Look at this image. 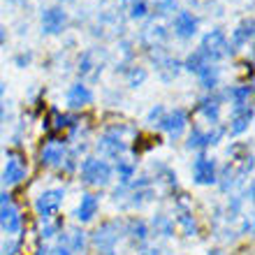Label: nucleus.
<instances>
[{"instance_id":"f257e3e1","label":"nucleus","mask_w":255,"mask_h":255,"mask_svg":"<svg viewBox=\"0 0 255 255\" xmlns=\"http://www.w3.org/2000/svg\"><path fill=\"white\" fill-rule=\"evenodd\" d=\"M128 134H134V128H130L128 123H119V126L107 128V130L98 137V141H95V148H98L100 158H105V160L126 158V153L130 151Z\"/></svg>"},{"instance_id":"f03ea898","label":"nucleus","mask_w":255,"mask_h":255,"mask_svg":"<svg viewBox=\"0 0 255 255\" xmlns=\"http://www.w3.org/2000/svg\"><path fill=\"white\" fill-rule=\"evenodd\" d=\"M123 237H126V230H123V223L119 218L105 221L91 235V244H93L95 255H116V249H119Z\"/></svg>"},{"instance_id":"7ed1b4c3","label":"nucleus","mask_w":255,"mask_h":255,"mask_svg":"<svg viewBox=\"0 0 255 255\" xmlns=\"http://www.w3.org/2000/svg\"><path fill=\"white\" fill-rule=\"evenodd\" d=\"M197 51L204 56V61L214 63V65H218L221 61H225V58H230V56L235 54V51L230 49L228 35L223 33L221 28H211V30H207V33L202 35Z\"/></svg>"},{"instance_id":"20e7f679","label":"nucleus","mask_w":255,"mask_h":255,"mask_svg":"<svg viewBox=\"0 0 255 255\" xmlns=\"http://www.w3.org/2000/svg\"><path fill=\"white\" fill-rule=\"evenodd\" d=\"M79 176L86 186H93V188H107L109 183H112V179H114V167H112L105 158L88 155V158L81 160Z\"/></svg>"},{"instance_id":"39448f33","label":"nucleus","mask_w":255,"mask_h":255,"mask_svg":"<svg viewBox=\"0 0 255 255\" xmlns=\"http://www.w3.org/2000/svg\"><path fill=\"white\" fill-rule=\"evenodd\" d=\"M109 63V51L105 47H88L84 54L79 56L77 61V74H79L84 81H95L102 77V70L107 67Z\"/></svg>"},{"instance_id":"423d86ee","label":"nucleus","mask_w":255,"mask_h":255,"mask_svg":"<svg viewBox=\"0 0 255 255\" xmlns=\"http://www.w3.org/2000/svg\"><path fill=\"white\" fill-rule=\"evenodd\" d=\"M148 61L153 63L155 67V74L160 77V81L165 84H172V81L183 72V65L179 58L169 54L165 47H155V49H148Z\"/></svg>"},{"instance_id":"0eeeda50","label":"nucleus","mask_w":255,"mask_h":255,"mask_svg":"<svg viewBox=\"0 0 255 255\" xmlns=\"http://www.w3.org/2000/svg\"><path fill=\"white\" fill-rule=\"evenodd\" d=\"M63 200H65V188H61V186L42 190V193L37 195V200H35V211L40 216V221L42 223L54 221L56 214H58V209H61V204H63Z\"/></svg>"},{"instance_id":"6e6552de","label":"nucleus","mask_w":255,"mask_h":255,"mask_svg":"<svg viewBox=\"0 0 255 255\" xmlns=\"http://www.w3.org/2000/svg\"><path fill=\"white\" fill-rule=\"evenodd\" d=\"M223 134H225V128L223 126H214V128H207V130H202L200 126H193V130L188 132L186 148H190V151H204L209 146L221 144Z\"/></svg>"},{"instance_id":"1a4fd4ad","label":"nucleus","mask_w":255,"mask_h":255,"mask_svg":"<svg viewBox=\"0 0 255 255\" xmlns=\"http://www.w3.org/2000/svg\"><path fill=\"white\" fill-rule=\"evenodd\" d=\"M188 112L183 107H176L172 109V112H165V116H162L160 126H158V130H162V132H167V137L172 141L181 139L183 132L188 130Z\"/></svg>"},{"instance_id":"9d476101","label":"nucleus","mask_w":255,"mask_h":255,"mask_svg":"<svg viewBox=\"0 0 255 255\" xmlns=\"http://www.w3.org/2000/svg\"><path fill=\"white\" fill-rule=\"evenodd\" d=\"M28 174V165H26V158L23 153L19 151H7V162H5V169H2V186H16L26 179Z\"/></svg>"},{"instance_id":"9b49d317","label":"nucleus","mask_w":255,"mask_h":255,"mask_svg":"<svg viewBox=\"0 0 255 255\" xmlns=\"http://www.w3.org/2000/svg\"><path fill=\"white\" fill-rule=\"evenodd\" d=\"M67 12L63 7H44L40 14L42 35H63L67 28Z\"/></svg>"},{"instance_id":"f8f14e48","label":"nucleus","mask_w":255,"mask_h":255,"mask_svg":"<svg viewBox=\"0 0 255 255\" xmlns=\"http://www.w3.org/2000/svg\"><path fill=\"white\" fill-rule=\"evenodd\" d=\"M139 40L144 42V47H146V49L165 47V42L169 40V30H167V26L162 23L160 16H158V19H151L146 26L141 28Z\"/></svg>"},{"instance_id":"ddd939ff","label":"nucleus","mask_w":255,"mask_h":255,"mask_svg":"<svg viewBox=\"0 0 255 255\" xmlns=\"http://www.w3.org/2000/svg\"><path fill=\"white\" fill-rule=\"evenodd\" d=\"M216 176H218V165H216L214 158L209 155H197L193 162V181L197 186H214Z\"/></svg>"},{"instance_id":"4468645a","label":"nucleus","mask_w":255,"mask_h":255,"mask_svg":"<svg viewBox=\"0 0 255 255\" xmlns=\"http://www.w3.org/2000/svg\"><path fill=\"white\" fill-rule=\"evenodd\" d=\"M172 30L179 40H193L200 30V19L190 9H181V12H176L174 21H172Z\"/></svg>"},{"instance_id":"2eb2a0df","label":"nucleus","mask_w":255,"mask_h":255,"mask_svg":"<svg viewBox=\"0 0 255 255\" xmlns=\"http://www.w3.org/2000/svg\"><path fill=\"white\" fill-rule=\"evenodd\" d=\"M67 158V146L61 139H49L44 146L40 148V162L44 167H61L63 160Z\"/></svg>"},{"instance_id":"dca6fc26","label":"nucleus","mask_w":255,"mask_h":255,"mask_svg":"<svg viewBox=\"0 0 255 255\" xmlns=\"http://www.w3.org/2000/svg\"><path fill=\"white\" fill-rule=\"evenodd\" d=\"M0 230L5 232L7 237L19 235L23 230V216H21V209L16 204H7V207L0 209Z\"/></svg>"},{"instance_id":"f3484780","label":"nucleus","mask_w":255,"mask_h":255,"mask_svg":"<svg viewBox=\"0 0 255 255\" xmlns=\"http://www.w3.org/2000/svg\"><path fill=\"white\" fill-rule=\"evenodd\" d=\"M253 123V107L251 105H244V107H232V116H230V126L225 132L230 137H239L251 128Z\"/></svg>"},{"instance_id":"a211bd4d","label":"nucleus","mask_w":255,"mask_h":255,"mask_svg":"<svg viewBox=\"0 0 255 255\" xmlns=\"http://www.w3.org/2000/svg\"><path fill=\"white\" fill-rule=\"evenodd\" d=\"M197 116H200L209 128L221 126V98H218V95L202 98L200 105H197Z\"/></svg>"},{"instance_id":"6ab92c4d","label":"nucleus","mask_w":255,"mask_h":255,"mask_svg":"<svg viewBox=\"0 0 255 255\" xmlns=\"http://www.w3.org/2000/svg\"><path fill=\"white\" fill-rule=\"evenodd\" d=\"M93 102V91L84 84V81H77L72 86L67 88L65 93V105L70 109H84Z\"/></svg>"},{"instance_id":"aec40b11","label":"nucleus","mask_w":255,"mask_h":255,"mask_svg":"<svg viewBox=\"0 0 255 255\" xmlns=\"http://www.w3.org/2000/svg\"><path fill=\"white\" fill-rule=\"evenodd\" d=\"M98 209H100V197L93 193H84L79 197V204H77V211H74V218L79 223H91L98 216Z\"/></svg>"},{"instance_id":"412c9836","label":"nucleus","mask_w":255,"mask_h":255,"mask_svg":"<svg viewBox=\"0 0 255 255\" xmlns=\"http://www.w3.org/2000/svg\"><path fill=\"white\" fill-rule=\"evenodd\" d=\"M121 19H119V14L114 12V9H105V12H100V16H98V23L93 26V35H116V30L121 33Z\"/></svg>"},{"instance_id":"4be33fe9","label":"nucleus","mask_w":255,"mask_h":255,"mask_svg":"<svg viewBox=\"0 0 255 255\" xmlns=\"http://www.w3.org/2000/svg\"><path fill=\"white\" fill-rule=\"evenodd\" d=\"M61 244L65 249H70L74 255H84L88 249V239H86V232L79 228H70L65 235H61Z\"/></svg>"},{"instance_id":"5701e85b","label":"nucleus","mask_w":255,"mask_h":255,"mask_svg":"<svg viewBox=\"0 0 255 255\" xmlns=\"http://www.w3.org/2000/svg\"><path fill=\"white\" fill-rule=\"evenodd\" d=\"M251 40H253V19H244L242 23L232 30L228 42H230V49L237 51V49H244L246 44H251Z\"/></svg>"},{"instance_id":"b1692460","label":"nucleus","mask_w":255,"mask_h":255,"mask_svg":"<svg viewBox=\"0 0 255 255\" xmlns=\"http://www.w3.org/2000/svg\"><path fill=\"white\" fill-rule=\"evenodd\" d=\"M195 74H197V81L204 91H216L221 86V67L214 63H204Z\"/></svg>"},{"instance_id":"393cba45","label":"nucleus","mask_w":255,"mask_h":255,"mask_svg":"<svg viewBox=\"0 0 255 255\" xmlns=\"http://www.w3.org/2000/svg\"><path fill=\"white\" fill-rule=\"evenodd\" d=\"M223 100H230L232 107H244V105H251V98H253V86L251 84H242V86H232L225 88V93L218 95Z\"/></svg>"},{"instance_id":"a878e982","label":"nucleus","mask_w":255,"mask_h":255,"mask_svg":"<svg viewBox=\"0 0 255 255\" xmlns=\"http://www.w3.org/2000/svg\"><path fill=\"white\" fill-rule=\"evenodd\" d=\"M123 230H126V237H130L132 242L137 244H146L148 235H151V230H148V223L144 218H130L128 223H123Z\"/></svg>"},{"instance_id":"bb28decb","label":"nucleus","mask_w":255,"mask_h":255,"mask_svg":"<svg viewBox=\"0 0 255 255\" xmlns=\"http://www.w3.org/2000/svg\"><path fill=\"white\" fill-rule=\"evenodd\" d=\"M148 230H153L158 237H165V239H169V237H174V221L169 218L167 214H155L153 218H151V225H148Z\"/></svg>"},{"instance_id":"cd10ccee","label":"nucleus","mask_w":255,"mask_h":255,"mask_svg":"<svg viewBox=\"0 0 255 255\" xmlns=\"http://www.w3.org/2000/svg\"><path fill=\"white\" fill-rule=\"evenodd\" d=\"M137 172V162L128 160V158H119L116 160V174H119V186H130Z\"/></svg>"},{"instance_id":"c85d7f7f","label":"nucleus","mask_w":255,"mask_h":255,"mask_svg":"<svg viewBox=\"0 0 255 255\" xmlns=\"http://www.w3.org/2000/svg\"><path fill=\"white\" fill-rule=\"evenodd\" d=\"M174 225L181 230L186 237H197V232H200V228H197V221H195V216L190 214V211H179Z\"/></svg>"},{"instance_id":"c756f323","label":"nucleus","mask_w":255,"mask_h":255,"mask_svg":"<svg viewBox=\"0 0 255 255\" xmlns=\"http://www.w3.org/2000/svg\"><path fill=\"white\" fill-rule=\"evenodd\" d=\"M146 67H141V65H130L126 70V81H128V86L130 88H139L144 81H146Z\"/></svg>"},{"instance_id":"7c9ffc66","label":"nucleus","mask_w":255,"mask_h":255,"mask_svg":"<svg viewBox=\"0 0 255 255\" xmlns=\"http://www.w3.org/2000/svg\"><path fill=\"white\" fill-rule=\"evenodd\" d=\"M151 5H153V12L158 16H167L176 9V0H151Z\"/></svg>"},{"instance_id":"2f4dec72","label":"nucleus","mask_w":255,"mask_h":255,"mask_svg":"<svg viewBox=\"0 0 255 255\" xmlns=\"http://www.w3.org/2000/svg\"><path fill=\"white\" fill-rule=\"evenodd\" d=\"M58 232H61V223H58V221H47V223H42L40 239H42V242H49V239H54Z\"/></svg>"},{"instance_id":"473e14b6","label":"nucleus","mask_w":255,"mask_h":255,"mask_svg":"<svg viewBox=\"0 0 255 255\" xmlns=\"http://www.w3.org/2000/svg\"><path fill=\"white\" fill-rule=\"evenodd\" d=\"M204 63H207V61H204V56H202L200 51L195 49L193 54H190L188 58H186V61L181 63V65H183V70H188V72H197V70H200V67L204 65Z\"/></svg>"},{"instance_id":"72a5a7b5","label":"nucleus","mask_w":255,"mask_h":255,"mask_svg":"<svg viewBox=\"0 0 255 255\" xmlns=\"http://www.w3.org/2000/svg\"><path fill=\"white\" fill-rule=\"evenodd\" d=\"M155 179H162V181L167 183V186H172V188H176V172L174 169H169L167 165H158V172H155Z\"/></svg>"},{"instance_id":"f704fd0d","label":"nucleus","mask_w":255,"mask_h":255,"mask_svg":"<svg viewBox=\"0 0 255 255\" xmlns=\"http://www.w3.org/2000/svg\"><path fill=\"white\" fill-rule=\"evenodd\" d=\"M165 112H167V109L162 107V105H153V107L148 109V114H146V123L151 128H158L160 126V121H162V116H165Z\"/></svg>"},{"instance_id":"c9c22d12","label":"nucleus","mask_w":255,"mask_h":255,"mask_svg":"<svg viewBox=\"0 0 255 255\" xmlns=\"http://www.w3.org/2000/svg\"><path fill=\"white\" fill-rule=\"evenodd\" d=\"M21 249V244L16 237H7L5 242L0 244V255H16Z\"/></svg>"},{"instance_id":"e433bc0d","label":"nucleus","mask_w":255,"mask_h":255,"mask_svg":"<svg viewBox=\"0 0 255 255\" xmlns=\"http://www.w3.org/2000/svg\"><path fill=\"white\" fill-rule=\"evenodd\" d=\"M146 14H148V5H146V2H144V0H134L128 16H130V19H144Z\"/></svg>"},{"instance_id":"4c0bfd02","label":"nucleus","mask_w":255,"mask_h":255,"mask_svg":"<svg viewBox=\"0 0 255 255\" xmlns=\"http://www.w3.org/2000/svg\"><path fill=\"white\" fill-rule=\"evenodd\" d=\"M30 61H33V54H30V51H21V54L14 56V65L21 67V70L30 65Z\"/></svg>"},{"instance_id":"58836bf2","label":"nucleus","mask_w":255,"mask_h":255,"mask_svg":"<svg viewBox=\"0 0 255 255\" xmlns=\"http://www.w3.org/2000/svg\"><path fill=\"white\" fill-rule=\"evenodd\" d=\"M253 232V218L251 216H244L242 221V235H251Z\"/></svg>"},{"instance_id":"ea45409f","label":"nucleus","mask_w":255,"mask_h":255,"mask_svg":"<svg viewBox=\"0 0 255 255\" xmlns=\"http://www.w3.org/2000/svg\"><path fill=\"white\" fill-rule=\"evenodd\" d=\"M137 255H162V251L158 246H144L141 251H137Z\"/></svg>"},{"instance_id":"a19ab883","label":"nucleus","mask_w":255,"mask_h":255,"mask_svg":"<svg viewBox=\"0 0 255 255\" xmlns=\"http://www.w3.org/2000/svg\"><path fill=\"white\" fill-rule=\"evenodd\" d=\"M51 253H54V255H74L72 251H70V249H65L63 244H58V246H54V249H51Z\"/></svg>"},{"instance_id":"79ce46f5","label":"nucleus","mask_w":255,"mask_h":255,"mask_svg":"<svg viewBox=\"0 0 255 255\" xmlns=\"http://www.w3.org/2000/svg\"><path fill=\"white\" fill-rule=\"evenodd\" d=\"M9 202H12V195H9V193H0V209L7 207Z\"/></svg>"},{"instance_id":"37998d69","label":"nucleus","mask_w":255,"mask_h":255,"mask_svg":"<svg viewBox=\"0 0 255 255\" xmlns=\"http://www.w3.org/2000/svg\"><path fill=\"white\" fill-rule=\"evenodd\" d=\"M35 255H54V253H51V246H40Z\"/></svg>"},{"instance_id":"c03bdc74","label":"nucleus","mask_w":255,"mask_h":255,"mask_svg":"<svg viewBox=\"0 0 255 255\" xmlns=\"http://www.w3.org/2000/svg\"><path fill=\"white\" fill-rule=\"evenodd\" d=\"M7 42V28L5 26H0V47Z\"/></svg>"},{"instance_id":"a18cd8bd","label":"nucleus","mask_w":255,"mask_h":255,"mask_svg":"<svg viewBox=\"0 0 255 255\" xmlns=\"http://www.w3.org/2000/svg\"><path fill=\"white\" fill-rule=\"evenodd\" d=\"M2 123H5V105L0 102V126H2Z\"/></svg>"},{"instance_id":"49530a36","label":"nucleus","mask_w":255,"mask_h":255,"mask_svg":"<svg viewBox=\"0 0 255 255\" xmlns=\"http://www.w3.org/2000/svg\"><path fill=\"white\" fill-rule=\"evenodd\" d=\"M207 255H225V253H223V251H218V249H214V251H209Z\"/></svg>"},{"instance_id":"de8ad7c7","label":"nucleus","mask_w":255,"mask_h":255,"mask_svg":"<svg viewBox=\"0 0 255 255\" xmlns=\"http://www.w3.org/2000/svg\"><path fill=\"white\" fill-rule=\"evenodd\" d=\"M121 2H134V0H121Z\"/></svg>"},{"instance_id":"09e8293b","label":"nucleus","mask_w":255,"mask_h":255,"mask_svg":"<svg viewBox=\"0 0 255 255\" xmlns=\"http://www.w3.org/2000/svg\"><path fill=\"white\" fill-rule=\"evenodd\" d=\"M61 2H72V0H61Z\"/></svg>"}]
</instances>
